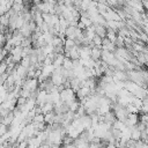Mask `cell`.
I'll list each match as a JSON object with an SVG mask.
<instances>
[{
	"instance_id": "6da1fadb",
	"label": "cell",
	"mask_w": 148,
	"mask_h": 148,
	"mask_svg": "<svg viewBox=\"0 0 148 148\" xmlns=\"http://www.w3.org/2000/svg\"><path fill=\"white\" fill-rule=\"evenodd\" d=\"M145 32L148 35V22L146 23V25H145Z\"/></svg>"
}]
</instances>
